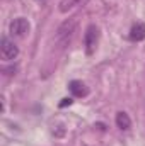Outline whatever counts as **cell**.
Listing matches in <instances>:
<instances>
[{"label": "cell", "instance_id": "cell-1", "mask_svg": "<svg viewBox=\"0 0 145 146\" xmlns=\"http://www.w3.org/2000/svg\"><path fill=\"white\" fill-rule=\"evenodd\" d=\"M75 27H77V21L75 19H67L63 24H60V27L56 29V34H55V41L63 48L70 42L73 33H75Z\"/></svg>", "mask_w": 145, "mask_h": 146}, {"label": "cell", "instance_id": "cell-2", "mask_svg": "<svg viewBox=\"0 0 145 146\" xmlns=\"http://www.w3.org/2000/svg\"><path fill=\"white\" fill-rule=\"evenodd\" d=\"M97 41H99V29L94 24H91L84 34V44H85V54L87 56L94 54V51L97 48Z\"/></svg>", "mask_w": 145, "mask_h": 146}, {"label": "cell", "instance_id": "cell-3", "mask_svg": "<svg viewBox=\"0 0 145 146\" xmlns=\"http://www.w3.org/2000/svg\"><path fill=\"white\" fill-rule=\"evenodd\" d=\"M0 54L3 60L10 61V60H15L17 54H19V48L14 44V41H10L9 37H2V44H0Z\"/></svg>", "mask_w": 145, "mask_h": 146}, {"label": "cell", "instance_id": "cell-4", "mask_svg": "<svg viewBox=\"0 0 145 146\" xmlns=\"http://www.w3.org/2000/svg\"><path fill=\"white\" fill-rule=\"evenodd\" d=\"M29 33V22L24 17H17L10 22V34L15 37H26Z\"/></svg>", "mask_w": 145, "mask_h": 146}, {"label": "cell", "instance_id": "cell-5", "mask_svg": "<svg viewBox=\"0 0 145 146\" xmlns=\"http://www.w3.org/2000/svg\"><path fill=\"white\" fill-rule=\"evenodd\" d=\"M68 88H70V92H72L73 97H85L87 95V87L82 83V82H79V80H73L70 82V85H68Z\"/></svg>", "mask_w": 145, "mask_h": 146}, {"label": "cell", "instance_id": "cell-6", "mask_svg": "<svg viewBox=\"0 0 145 146\" xmlns=\"http://www.w3.org/2000/svg\"><path fill=\"white\" fill-rule=\"evenodd\" d=\"M130 39L132 41H144L145 39V24L144 22H137L133 27H132V31H130Z\"/></svg>", "mask_w": 145, "mask_h": 146}, {"label": "cell", "instance_id": "cell-7", "mask_svg": "<svg viewBox=\"0 0 145 146\" xmlns=\"http://www.w3.org/2000/svg\"><path fill=\"white\" fill-rule=\"evenodd\" d=\"M116 126H118L119 129H123V131L130 129V126H132L130 115H128L126 112H118V114H116Z\"/></svg>", "mask_w": 145, "mask_h": 146}, {"label": "cell", "instance_id": "cell-8", "mask_svg": "<svg viewBox=\"0 0 145 146\" xmlns=\"http://www.w3.org/2000/svg\"><path fill=\"white\" fill-rule=\"evenodd\" d=\"M80 2H84V0H62V2H60V12L70 10L73 5H77V3H80Z\"/></svg>", "mask_w": 145, "mask_h": 146}, {"label": "cell", "instance_id": "cell-9", "mask_svg": "<svg viewBox=\"0 0 145 146\" xmlns=\"http://www.w3.org/2000/svg\"><path fill=\"white\" fill-rule=\"evenodd\" d=\"M72 104V99H63V102L60 104V107H65V106H70Z\"/></svg>", "mask_w": 145, "mask_h": 146}]
</instances>
